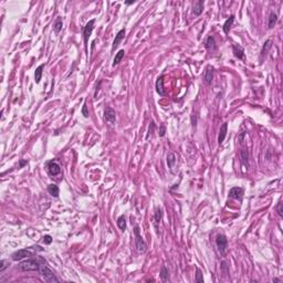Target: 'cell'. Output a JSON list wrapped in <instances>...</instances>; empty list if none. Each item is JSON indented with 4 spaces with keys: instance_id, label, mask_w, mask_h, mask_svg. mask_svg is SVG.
Returning a JSON list of instances; mask_svg holds the SVG:
<instances>
[{
    "instance_id": "1",
    "label": "cell",
    "mask_w": 283,
    "mask_h": 283,
    "mask_svg": "<svg viewBox=\"0 0 283 283\" xmlns=\"http://www.w3.org/2000/svg\"><path fill=\"white\" fill-rule=\"evenodd\" d=\"M47 263V261L41 257L30 258L28 260L22 261L20 263V269L23 271H39L42 264Z\"/></svg>"
},
{
    "instance_id": "2",
    "label": "cell",
    "mask_w": 283,
    "mask_h": 283,
    "mask_svg": "<svg viewBox=\"0 0 283 283\" xmlns=\"http://www.w3.org/2000/svg\"><path fill=\"white\" fill-rule=\"evenodd\" d=\"M40 274L42 276V279L45 281V282H49V283H53V282H60L59 279L55 276V274L53 273V271L51 270L50 268H48L45 264H42L41 268L39 270Z\"/></svg>"
},
{
    "instance_id": "3",
    "label": "cell",
    "mask_w": 283,
    "mask_h": 283,
    "mask_svg": "<svg viewBox=\"0 0 283 283\" xmlns=\"http://www.w3.org/2000/svg\"><path fill=\"white\" fill-rule=\"evenodd\" d=\"M134 234H135V244H136V249L139 253H144L147 249V246L145 244L144 239L142 238L141 232H139V227L135 226L134 229Z\"/></svg>"
},
{
    "instance_id": "4",
    "label": "cell",
    "mask_w": 283,
    "mask_h": 283,
    "mask_svg": "<svg viewBox=\"0 0 283 283\" xmlns=\"http://www.w3.org/2000/svg\"><path fill=\"white\" fill-rule=\"evenodd\" d=\"M35 256V251L33 249H21V250H18L16 252L12 253V260L15 261H21L26 258H31V257Z\"/></svg>"
},
{
    "instance_id": "5",
    "label": "cell",
    "mask_w": 283,
    "mask_h": 283,
    "mask_svg": "<svg viewBox=\"0 0 283 283\" xmlns=\"http://www.w3.org/2000/svg\"><path fill=\"white\" fill-rule=\"evenodd\" d=\"M216 246L218 248L219 252H220L222 256L226 254L227 248H228V240H227V237L225 234H218L216 238Z\"/></svg>"
},
{
    "instance_id": "6",
    "label": "cell",
    "mask_w": 283,
    "mask_h": 283,
    "mask_svg": "<svg viewBox=\"0 0 283 283\" xmlns=\"http://www.w3.org/2000/svg\"><path fill=\"white\" fill-rule=\"evenodd\" d=\"M94 23L95 20H90L89 22L86 23V26L83 29V38H84V43H85V50H87V43H89V38L92 33L93 29H94Z\"/></svg>"
},
{
    "instance_id": "7",
    "label": "cell",
    "mask_w": 283,
    "mask_h": 283,
    "mask_svg": "<svg viewBox=\"0 0 283 283\" xmlns=\"http://www.w3.org/2000/svg\"><path fill=\"white\" fill-rule=\"evenodd\" d=\"M47 168H48V171H49V174L51 175V176H57V175H59L60 173H61V167H60V165L54 160L49 161L47 164Z\"/></svg>"
},
{
    "instance_id": "8",
    "label": "cell",
    "mask_w": 283,
    "mask_h": 283,
    "mask_svg": "<svg viewBox=\"0 0 283 283\" xmlns=\"http://www.w3.org/2000/svg\"><path fill=\"white\" fill-rule=\"evenodd\" d=\"M104 118L106 122L111 123V124H115V121H116V114H115V111L112 107H106L104 111Z\"/></svg>"
},
{
    "instance_id": "9",
    "label": "cell",
    "mask_w": 283,
    "mask_h": 283,
    "mask_svg": "<svg viewBox=\"0 0 283 283\" xmlns=\"http://www.w3.org/2000/svg\"><path fill=\"white\" fill-rule=\"evenodd\" d=\"M229 197L232 199H237V200H241L244 197V189L241 187H234L231 188L229 191Z\"/></svg>"
},
{
    "instance_id": "10",
    "label": "cell",
    "mask_w": 283,
    "mask_h": 283,
    "mask_svg": "<svg viewBox=\"0 0 283 283\" xmlns=\"http://www.w3.org/2000/svg\"><path fill=\"white\" fill-rule=\"evenodd\" d=\"M232 52L234 55L239 60H244L246 59V55H244V50L242 47L238 44H232Z\"/></svg>"
},
{
    "instance_id": "11",
    "label": "cell",
    "mask_w": 283,
    "mask_h": 283,
    "mask_svg": "<svg viewBox=\"0 0 283 283\" xmlns=\"http://www.w3.org/2000/svg\"><path fill=\"white\" fill-rule=\"evenodd\" d=\"M125 38V29H122L119 30L118 32H117V35H115V39L114 41H113V45H112V50L114 51L115 49H116L117 47H118V44L121 42H122V40Z\"/></svg>"
},
{
    "instance_id": "12",
    "label": "cell",
    "mask_w": 283,
    "mask_h": 283,
    "mask_svg": "<svg viewBox=\"0 0 283 283\" xmlns=\"http://www.w3.org/2000/svg\"><path fill=\"white\" fill-rule=\"evenodd\" d=\"M212 77H214V67L211 65H208L206 67V71H205V75H204V80L207 84H211L212 82Z\"/></svg>"
},
{
    "instance_id": "13",
    "label": "cell",
    "mask_w": 283,
    "mask_h": 283,
    "mask_svg": "<svg viewBox=\"0 0 283 283\" xmlns=\"http://www.w3.org/2000/svg\"><path fill=\"white\" fill-rule=\"evenodd\" d=\"M156 92L159 95H165V91H164V75H160V77L157 79L156 81Z\"/></svg>"
},
{
    "instance_id": "14",
    "label": "cell",
    "mask_w": 283,
    "mask_h": 283,
    "mask_svg": "<svg viewBox=\"0 0 283 283\" xmlns=\"http://www.w3.org/2000/svg\"><path fill=\"white\" fill-rule=\"evenodd\" d=\"M227 131H228V123H224L222 126L220 127V132H219V136H218L219 144H221V143L225 141L226 135H227Z\"/></svg>"
},
{
    "instance_id": "15",
    "label": "cell",
    "mask_w": 283,
    "mask_h": 283,
    "mask_svg": "<svg viewBox=\"0 0 283 283\" xmlns=\"http://www.w3.org/2000/svg\"><path fill=\"white\" fill-rule=\"evenodd\" d=\"M202 10H204V1H201V0L196 1V2L194 3V6H193V11H194V13L196 16H200L201 12H202Z\"/></svg>"
},
{
    "instance_id": "16",
    "label": "cell",
    "mask_w": 283,
    "mask_h": 283,
    "mask_svg": "<svg viewBox=\"0 0 283 283\" xmlns=\"http://www.w3.org/2000/svg\"><path fill=\"white\" fill-rule=\"evenodd\" d=\"M176 156H175L174 153H169L168 155H167V165H168V167L170 168V170H173V169L175 168V165H176Z\"/></svg>"
},
{
    "instance_id": "17",
    "label": "cell",
    "mask_w": 283,
    "mask_h": 283,
    "mask_svg": "<svg viewBox=\"0 0 283 283\" xmlns=\"http://www.w3.org/2000/svg\"><path fill=\"white\" fill-rule=\"evenodd\" d=\"M48 191H49V194L51 195V196L57 198V197L59 196L60 189L55 184H50L49 186H48Z\"/></svg>"
},
{
    "instance_id": "18",
    "label": "cell",
    "mask_w": 283,
    "mask_h": 283,
    "mask_svg": "<svg viewBox=\"0 0 283 283\" xmlns=\"http://www.w3.org/2000/svg\"><path fill=\"white\" fill-rule=\"evenodd\" d=\"M234 16H230V17L226 20V22L224 23V28H222V29H224V32L226 33V35H228L229 30H230V28H231V26H232V23H234Z\"/></svg>"
},
{
    "instance_id": "19",
    "label": "cell",
    "mask_w": 283,
    "mask_h": 283,
    "mask_svg": "<svg viewBox=\"0 0 283 283\" xmlns=\"http://www.w3.org/2000/svg\"><path fill=\"white\" fill-rule=\"evenodd\" d=\"M43 69H44V64H41L35 69V83H39L41 77H42V72H43Z\"/></svg>"
},
{
    "instance_id": "20",
    "label": "cell",
    "mask_w": 283,
    "mask_h": 283,
    "mask_svg": "<svg viewBox=\"0 0 283 283\" xmlns=\"http://www.w3.org/2000/svg\"><path fill=\"white\" fill-rule=\"evenodd\" d=\"M276 21H278V16H276V13L274 12V11H272V12L270 13V17H269V22H268L269 29L273 28L274 25L276 23Z\"/></svg>"
},
{
    "instance_id": "21",
    "label": "cell",
    "mask_w": 283,
    "mask_h": 283,
    "mask_svg": "<svg viewBox=\"0 0 283 283\" xmlns=\"http://www.w3.org/2000/svg\"><path fill=\"white\" fill-rule=\"evenodd\" d=\"M206 49L208 50H215L216 49V41H215V38L214 37H208V39H207L206 41Z\"/></svg>"
},
{
    "instance_id": "22",
    "label": "cell",
    "mask_w": 283,
    "mask_h": 283,
    "mask_svg": "<svg viewBox=\"0 0 283 283\" xmlns=\"http://www.w3.org/2000/svg\"><path fill=\"white\" fill-rule=\"evenodd\" d=\"M124 54H125V51L124 50H119L118 52L115 54V58H114V61H113V67H115V65H117L119 62H121V60L124 58Z\"/></svg>"
},
{
    "instance_id": "23",
    "label": "cell",
    "mask_w": 283,
    "mask_h": 283,
    "mask_svg": "<svg viewBox=\"0 0 283 283\" xmlns=\"http://www.w3.org/2000/svg\"><path fill=\"white\" fill-rule=\"evenodd\" d=\"M117 226H118V228L122 231H125V229H126V219H125L124 215L118 217V219H117Z\"/></svg>"
},
{
    "instance_id": "24",
    "label": "cell",
    "mask_w": 283,
    "mask_h": 283,
    "mask_svg": "<svg viewBox=\"0 0 283 283\" xmlns=\"http://www.w3.org/2000/svg\"><path fill=\"white\" fill-rule=\"evenodd\" d=\"M62 27H63V21L61 18H58L57 20H55L54 25H53V30H54L55 33H59L61 30H62Z\"/></svg>"
},
{
    "instance_id": "25",
    "label": "cell",
    "mask_w": 283,
    "mask_h": 283,
    "mask_svg": "<svg viewBox=\"0 0 283 283\" xmlns=\"http://www.w3.org/2000/svg\"><path fill=\"white\" fill-rule=\"evenodd\" d=\"M160 278L161 280L164 281V282H167L169 279V273H168V270H167V268L165 266L161 267L160 269Z\"/></svg>"
},
{
    "instance_id": "26",
    "label": "cell",
    "mask_w": 283,
    "mask_h": 283,
    "mask_svg": "<svg viewBox=\"0 0 283 283\" xmlns=\"http://www.w3.org/2000/svg\"><path fill=\"white\" fill-rule=\"evenodd\" d=\"M271 47H272V41H271V40H267L266 42H264L263 47H262V50H261V54L262 55L267 54L268 51H269V49H270Z\"/></svg>"
},
{
    "instance_id": "27",
    "label": "cell",
    "mask_w": 283,
    "mask_h": 283,
    "mask_svg": "<svg viewBox=\"0 0 283 283\" xmlns=\"http://www.w3.org/2000/svg\"><path fill=\"white\" fill-rule=\"evenodd\" d=\"M161 217H163V211H161L160 208H157L156 211H155V215H154V220H155V224L158 225L161 220Z\"/></svg>"
},
{
    "instance_id": "28",
    "label": "cell",
    "mask_w": 283,
    "mask_h": 283,
    "mask_svg": "<svg viewBox=\"0 0 283 283\" xmlns=\"http://www.w3.org/2000/svg\"><path fill=\"white\" fill-rule=\"evenodd\" d=\"M196 282H204V278H202V273L201 270L199 268H196V278H195Z\"/></svg>"
},
{
    "instance_id": "29",
    "label": "cell",
    "mask_w": 283,
    "mask_h": 283,
    "mask_svg": "<svg viewBox=\"0 0 283 283\" xmlns=\"http://www.w3.org/2000/svg\"><path fill=\"white\" fill-rule=\"evenodd\" d=\"M241 159L244 163H248L249 161V151L247 149H242L241 151Z\"/></svg>"
},
{
    "instance_id": "30",
    "label": "cell",
    "mask_w": 283,
    "mask_h": 283,
    "mask_svg": "<svg viewBox=\"0 0 283 283\" xmlns=\"http://www.w3.org/2000/svg\"><path fill=\"white\" fill-rule=\"evenodd\" d=\"M8 267H9V261H7V260L0 261V272H3Z\"/></svg>"
},
{
    "instance_id": "31",
    "label": "cell",
    "mask_w": 283,
    "mask_h": 283,
    "mask_svg": "<svg viewBox=\"0 0 283 283\" xmlns=\"http://www.w3.org/2000/svg\"><path fill=\"white\" fill-rule=\"evenodd\" d=\"M154 131H155V123H154V121H151V125H149V129H148V134H147V138H148L151 135H153Z\"/></svg>"
},
{
    "instance_id": "32",
    "label": "cell",
    "mask_w": 283,
    "mask_h": 283,
    "mask_svg": "<svg viewBox=\"0 0 283 283\" xmlns=\"http://www.w3.org/2000/svg\"><path fill=\"white\" fill-rule=\"evenodd\" d=\"M82 114H83V116L84 117H89V109H87V105H86V103H84L83 104V107H82Z\"/></svg>"
},
{
    "instance_id": "33",
    "label": "cell",
    "mask_w": 283,
    "mask_h": 283,
    "mask_svg": "<svg viewBox=\"0 0 283 283\" xmlns=\"http://www.w3.org/2000/svg\"><path fill=\"white\" fill-rule=\"evenodd\" d=\"M52 242V237L51 236H49V234H47V236H44L43 237V244H50Z\"/></svg>"
},
{
    "instance_id": "34",
    "label": "cell",
    "mask_w": 283,
    "mask_h": 283,
    "mask_svg": "<svg viewBox=\"0 0 283 283\" xmlns=\"http://www.w3.org/2000/svg\"><path fill=\"white\" fill-rule=\"evenodd\" d=\"M165 133H166V127H165L164 124L160 125V129H159V136L163 137L165 136Z\"/></svg>"
},
{
    "instance_id": "35",
    "label": "cell",
    "mask_w": 283,
    "mask_h": 283,
    "mask_svg": "<svg viewBox=\"0 0 283 283\" xmlns=\"http://www.w3.org/2000/svg\"><path fill=\"white\" fill-rule=\"evenodd\" d=\"M276 210H278V214L280 217H283V211H282V202H279L278 207H276Z\"/></svg>"
},
{
    "instance_id": "36",
    "label": "cell",
    "mask_w": 283,
    "mask_h": 283,
    "mask_svg": "<svg viewBox=\"0 0 283 283\" xmlns=\"http://www.w3.org/2000/svg\"><path fill=\"white\" fill-rule=\"evenodd\" d=\"M134 2H135L134 0H131V1H125V3H126V5H133Z\"/></svg>"
},
{
    "instance_id": "37",
    "label": "cell",
    "mask_w": 283,
    "mask_h": 283,
    "mask_svg": "<svg viewBox=\"0 0 283 283\" xmlns=\"http://www.w3.org/2000/svg\"><path fill=\"white\" fill-rule=\"evenodd\" d=\"M25 164H27V161H26V160H21V161H20V166H21V167H22Z\"/></svg>"
},
{
    "instance_id": "38",
    "label": "cell",
    "mask_w": 283,
    "mask_h": 283,
    "mask_svg": "<svg viewBox=\"0 0 283 283\" xmlns=\"http://www.w3.org/2000/svg\"><path fill=\"white\" fill-rule=\"evenodd\" d=\"M272 281H273V282H281V281L279 280V279H276H276H273Z\"/></svg>"
}]
</instances>
